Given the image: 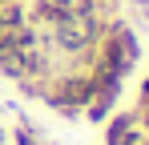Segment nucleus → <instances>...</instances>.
<instances>
[{
	"label": "nucleus",
	"instance_id": "1",
	"mask_svg": "<svg viewBox=\"0 0 149 145\" xmlns=\"http://www.w3.org/2000/svg\"><path fill=\"white\" fill-rule=\"evenodd\" d=\"M141 129V117H137V109L133 113H117V117L105 125V145H125L133 133Z\"/></svg>",
	"mask_w": 149,
	"mask_h": 145
},
{
	"label": "nucleus",
	"instance_id": "2",
	"mask_svg": "<svg viewBox=\"0 0 149 145\" xmlns=\"http://www.w3.org/2000/svg\"><path fill=\"white\" fill-rule=\"evenodd\" d=\"M8 137H12V145H40V141H36V133H32L28 125H16Z\"/></svg>",
	"mask_w": 149,
	"mask_h": 145
},
{
	"label": "nucleus",
	"instance_id": "3",
	"mask_svg": "<svg viewBox=\"0 0 149 145\" xmlns=\"http://www.w3.org/2000/svg\"><path fill=\"white\" fill-rule=\"evenodd\" d=\"M4 141H8V133H4V129H0V145H4Z\"/></svg>",
	"mask_w": 149,
	"mask_h": 145
},
{
	"label": "nucleus",
	"instance_id": "4",
	"mask_svg": "<svg viewBox=\"0 0 149 145\" xmlns=\"http://www.w3.org/2000/svg\"><path fill=\"white\" fill-rule=\"evenodd\" d=\"M0 4H20V0H0Z\"/></svg>",
	"mask_w": 149,
	"mask_h": 145
}]
</instances>
